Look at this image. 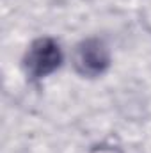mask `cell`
<instances>
[{
    "mask_svg": "<svg viewBox=\"0 0 151 153\" xmlns=\"http://www.w3.org/2000/svg\"><path fill=\"white\" fill-rule=\"evenodd\" d=\"M109 50L100 39H87L78 45L75 52L76 70L85 76H96L109 66Z\"/></svg>",
    "mask_w": 151,
    "mask_h": 153,
    "instance_id": "cell-2",
    "label": "cell"
},
{
    "mask_svg": "<svg viewBox=\"0 0 151 153\" xmlns=\"http://www.w3.org/2000/svg\"><path fill=\"white\" fill-rule=\"evenodd\" d=\"M62 61V53L59 45L50 38H43L32 43L25 55V68L27 73L34 78L50 75L59 68Z\"/></svg>",
    "mask_w": 151,
    "mask_h": 153,
    "instance_id": "cell-1",
    "label": "cell"
}]
</instances>
